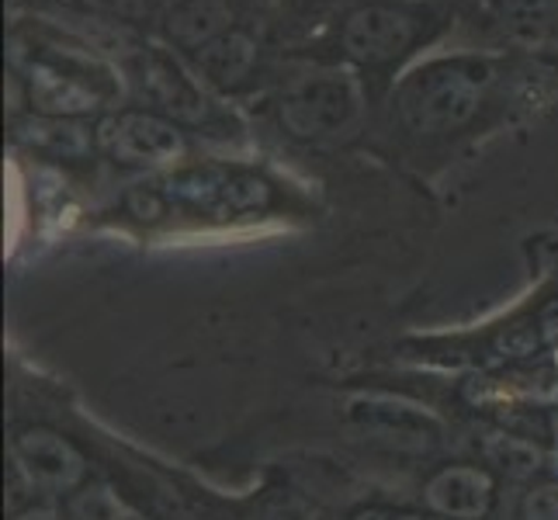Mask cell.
Listing matches in <instances>:
<instances>
[{
	"label": "cell",
	"mask_w": 558,
	"mask_h": 520,
	"mask_svg": "<svg viewBox=\"0 0 558 520\" xmlns=\"http://www.w3.org/2000/svg\"><path fill=\"white\" fill-rule=\"evenodd\" d=\"M493 70L483 60H434L413 70L396 90L399 122L416 136H445L469 125L486 101Z\"/></svg>",
	"instance_id": "6da1fadb"
},
{
	"label": "cell",
	"mask_w": 558,
	"mask_h": 520,
	"mask_svg": "<svg viewBox=\"0 0 558 520\" xmlns=\"http://www.w3.org/2000/svg\"><path fill=\"white\" fill-rule=\"evenodd\" d=\"M281 125L299 140L337 136L361 114V87L351 73H313L281 94Z\"/></svg>",
	"instance_id": "7a4b0ae2"
},
{
	"label": "cell",
	"mask_w": 558,
	"mask_h": 520,
	"mask_svg": "<svg viewBox=\"0 0 558 520\" xmlns=\"http://www.w3.org/2000/svg\"><path fill=\"white\" fill-rule=\"evenodd\" d=\"M416 38V17L396 4H364L348 14L340 46L361 66H385L399 60Z\"/></svg>",
	"instance_id": "3957f363"
},
{
	"label": "cell",
	"mask_w": 558,
	"mask_h": 520,
	"mask_svg": "<svg viewBox=\"0 0 558 520\" xmlns=\"http://www.w3.org/2000/svg\"><path fill=\"white\" fill-rule=\"evenodd\" d=\"M101 143L119 164L167 167L184 157L181 129L153 111H122L101 125Z\"/></svg>",
	"instance_id": "277c9868"
},
{
	"label": "cell",
	"mask_w": 558,
	"mask_h": 520,
	"mask_svg": "<svg viewBox=\"0 0 558 520\" xmlns=\"http://www.w3.org/2000/svg\"><path fill=\"white\" fill-rule=\"evenodd\" d=\"M14 461L35 489L63 493L84 479V458L52 431H25L14 440Z\"/></svg>",
	"instance_id": "5b68a950"
},
{
	"label": "cell",
	"mask_w": 558,
	"mask_h": 520,
	"mask_svg": "<svg viewBox=\"0 0 558 520\" xmlns=\"http://www.w3.org/2000/svg\"><path fill=\"white\" fill-rule=\"evenodd\" d=\"M423 499L437 517L448 520H483L489 504H493V475L486 469L472 465H451L445 472H437Z\"/></svg>",
	"instance_id": "8992f818"
},
{
	"label": "cell",
	"mask_w": 558,
	"mask_h": 520,
	"mask_svg": "<svg viewBox=\"0 0 558 520\" xmlns=\"http://www.w3.org/2000/svg\"><path fill=\"white\" fill-rule=\"evenodd\" d=\"M28 101L35 111H43L46 119H76L98 108V90L84 84L81 76H70L66 70H56L46 63H35L28 70Z\"/></svg>",
	"instance_id": "52a82bcc"
},
{
	"label": "cell",
	"mask_w": 558,
	"mask_h": 520,
	"mask_svg": "<svg viewBox=\"0 0 558 520\" xmlns=\"http://www.w3.org/2000/svg\"><path fill=\"white\" fill-rule=\"evenodd\" d=\"M229 28H233V4L229 0H178L163 14L167 38L191 52L226 35Z\"/></svg>",
	"instance_id": "ba28073f"
},
{
	"label": "cell",
	"mask_w": 558,
	"mask_h": 520,
	"mask_svg": "<svg viewBox=\"0 0 558 520\" xmlns=\"http://www.w3.org/2000/svg\"><path fill=\"white\" fill-rule=\"evenodd\" d=\"M195 66L208 84L240 87L257 66V43L243 28H229L226 35L211 38L208 46L195 49Z\"/></svg>",
	"instance_id": "9c48e42d"
},
{
	"label": "cell",
	"mask_w": 558,
	"mask_h": 520,
	"mask_svg": "<svg viewBox=\"0 0 558 520\" xmlns=\"http://www.w3.org/2000/svg\"><path fill=\"white\" fill-rule=\"evenodd\" d=\"M143 81L153 94V101H157L167 114H178V119H198V114H205V98L174 63L153 56L146 63Z\"/></svg>",
	"instance_id": "30bf717a"
},
{
	"label": "cell",
	"mask_w": 558,
	"mask_h": 520,
	"mask_svg": "<svg viewBox=\"0 0 558 520\" xmlns=\"http://www.w3.org/2000/svg\"><path fill=\"white\" fill-rule=\"evenodd\" d=\"M17 136H22V143L49 153V157H63V160H81L90 153L87 129L73 125L70 119H46L43 114V119L25 122Z\"/></svg>",
	"instance_id": "8fae6325"
},
{
	"label": "cell",
	"mask_w": 558,
	"mask_h": 520,
	"mask_svg": "<svg viewBox=\"0 0 558 520\" xmlns=\"http://www.w3.org/2000/svg\"><path fill=\"white\" fill-rule=\"evenodd\" d=\"M510 28L524 35H542L558 25V0H496Z\"/></svg>",
	"instance_id": "7c38bea8"
},
{
	"label": "cell",
	"mask_w": 558,
	"mask_h": 520,
	"mask_svg": "<svg viewBox=\"0 0 558 520\" xmlns=\"http://www.w3.org/2000/svg\"><path fill=\"white\" fill-rule=\"evenodd\" d=\"M486 455H489L493 465H499L517 479L534 475L537 469H542V451H537L524 437H493L486 445Z\"/></svg>",
	"instance_id": "4fadbf2b"
},
{
	"label": "cell",
	"mask_w": 558,
	"mask_h": 520,
	"mask_svg": "<svg viewBox=\"0 0 558 520\" xmlns=\"http://www.w3.org/2000/svg\"><path fill=\"white\" fill-rule=\"evenodd\" d=\"M267 184L260 178H250V173H236V178H226L219 202L233 211H246V208H260L267 205Z\"/></svg>",
	"instance_id": "5bb4252c"
},
{
	"label": "cell",
	"mask_w": 558,
	"mask_h": 520,
	"mask_svg": "<svg viewBox=\"0 0 558 520\" xmlns=\"http://www.w3.org/2000/svg\"><path fill=\"white\" fill-rule=\"evenodd\" d=\"M84 8L119 25H136L153 14V0H84Z\"/></svg>",
	"instance_id": "9a60e30c"
},
{
	"label": "cell",
	"mask_w": 558,
	"mask_h": 520,
	"mask_svg": "<svg viewBox=\"0 0 558 520\" xmlns=\"http://www.w3.org/2000/svg\"><path fill=\"white\" fill-rule=\"evenodd\" d=\"M524 520H558V486H534L524 499Z\"/></svg>",
	"instance_id": "2e32d148"
},
{
	"label": "cell",
	"mask_w": 558,
	"mask_h": 520,
	"mask_svg": "<svg viewBox=\"0 0 558 520\" xmlns=\"http://www.w3.org/2000/svg\"><path fill=\"white\" fill-rule=\"evenodd\" d=\"M129 208L136 211V219H160L163 216V198L153 195V191H132Z\"/></svg>",
	"instance_id": "e0dca14e"
},
{
	"label": "cell",
	"mask_w": 558,
	"mask_h": 520,
	"mask_svg": "<svg viewBox=\"0 0 558 520\" xmlns=\"http://www.w3.org/2000/svg\"><path fill=\"white\" fill-rule=\"evenodd\" d=\"M17 520H60V517H56V513H49V510H32V513L17 517Z\"/></svg>",
	"instance_id": "ac0fdd59"
},
{
	"label": "cell",
	"mask_w": 558,
	"mask_h": 520,
	"mask_svg": "<svg viewBox=\"0 0 558 520\" xmlns=\"http://www.w3.org/2000/svg\"><path fill=\"white\" fill-rule=\"evenodd\" d=\"M396 520H448V517H416V513H402Z\"/></svg>",
	"instance_id": "d6986e66"
},
{
	"label": "cell",
	"mask_w": 558,
	"mask_h": 520,
	"mask_svg": "<svg viewBox=\"0 0 558 520\" xmlns=\"http://www.w3.org/2000/svg\"><path fill=\"white\" fill-rule=\"evenodd\" d=\"M389 4H396V8H413V4H423V0H389Z\"/></svg>",
	"instance_id": "ffe728a7"
},
{
	"label": "cell",
	"mask_w": 558,
	"mask_h": 520,
	"mask_svg": "<svg viewBox=\"0 0 558 520\" xmlns=\"http://www.w3.org/2000/svg\"><path fill=\"white\" fill-rule=\"evenodd\" d=\"M551 437H555V445H558V410L551 413Z\"/></svg>",
	"instance_id": "44dd1931"
},
{
	"label": "cell",
	"mask_w": 558,
	"mask_h": 520,
	"mask_svg": "<svg viewBox=\"0 0 558 520\" xmlns=\"http://www.w3.org/2000/svg\"><path fill=\"white\" fill-rule=\"evenodd\" d=\"M354 520H385V517H381V513H375V510H372V513H357V517H354Z\"/></svg>",
	"instance_id": "7402d4cb"
}]
</instances>
